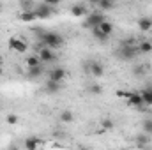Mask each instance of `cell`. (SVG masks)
Instances as JSON below:
<instances>
[{
  "label": "cell",
  "instance_id": "cb8c5ba5",
  "mask_svg": "<svg viewBox=\"0 0 152 150\" xmlns=\"http://www.w3.org/2000/svg\"><path fill=\"white\" fill-rule=\"evenodd\" d=\"M143 133L145 134H152V118H147L143 122Z\"/></svg>",
  "mask_w": 152,
  "mask_h": 150
},
{
  "label": "cell",
  "instance_id": "484cf974",
  "mask_svg": "<svg viewBox=\"0 0 152 150\" xmlns=\"http://www.w3.org/2000/svg\"><path fill=\"white\" fill-rule=\"evenodd\" d=\"M101 125H103V129H106V131H110V129H113L115 127L113 120H110V118H104V120L101 122Z\"/></svg>",
  "mask_w": 152,
  "mask_h": 150
},
{
  "label": "cell",
  "instance_id": "5bb4252c",
  "mask_svg": "<svg viewBox=\"0 0 152 150\" xmlns=\"http://www.w3.org/2000/svg\"><path fill=\"white\" fill-rule=\"evenodd\" d=\"M60 88H62V85L60 83H55V81H46V85H44V90L48 92V94H57V92H60Z\"/></svg>",
  "mask_w": 152,
  "mask_h": 150
},
{
  "label": "cell",
  "instance_id": "52a82bcc",
  "mask_svg": "<svg viewBox=\"0 0 152 150\" xmlns=\"http://www.w3.org/2000/svg\"><path fill=\"white\" fill-rule=\"evenodd\" d=\"M39 60H41V64H48V62H53L55 58H57V55H55V51L51 50V48H46V46H42L41 50H39Z\"/></svg>",
  "mask_w": 152,
  "mask_h": 150
},
{
  "label": "cell",
  "instance_id": "4fadbf2b",
  "mask_svg": "<svg viewBox=\"0 0 152 150\" xmlns=\"http://www.w3.org/2000/svg\"><path fill=\"white\" fill-rule=\"evenodd\" d=\"M138 28H140L142 32H149V30L152 28V20L147 18V16L140 18V20H138Z\"/></svg>",
  "mask_w": 152,
  "mask_h": 150
},
{
  "label": "cell",
  "instance_id": "8fae6325",
  "mask_svg": "<svg viewBox=\"0 0 152 150\" xmlns=\"http://www.w3.org/2000/svg\"><path fill=\"white\" fill-rule=\"evenodd\" d=\"M23 147H25V150H37L39 140L36 138V136H28V138H25V141H23Z\"/></svg>",
  "mask_w": 152,
  "mask_h": 150
},
{
  "label": "cell",
  "instance_id": "ffe728a7",
  "mask_svg": "<svg viewBox=\"0 0 152 150\" xmlns=\"http://www.w3.org/2000/svg\"><path fill=\"white\" fill-rule=\"evenodd\" d=\"M73 118H75V115H73V111H69V110H66V111L60 113V120H62L64 124H69V122H73Z\"/></svg>",
  "mask_w": 152,
  "mask_h": 150
},
{
  "label": "cell",
  "instance_id": "9a60e30c",
  "mask_svg": "<svg viewBox=\"0 0 152 150\" xmlns=\"http://www.w3.org/2000/svg\"><path fill=\"white\" fill-rule=\"evenodd\" d=\"M71 14L76 16V18H80V16H85V14H88V12H87V7H85V5H81V4H75V5L71 7Z\"/></svg>",
  "mask_w": 152,
  "mask_h": 150
},
{
  "label": "cell",
  "instance_id": "3957f363",
  "mask_svg": "<svg viewBox=\"0 0 152 150\" xmlns=\"http://www.w3.org/2000/svg\"><path fill=\"white\" fill-rule=\"evenodd\" d=\"M138 55V46L136 44H120L117 50V57L120 60H133Z\"/></svg>",
  "mask_w": 152,
  "mask_h": 150
},
{
  "label": "cell",
  "instance_id": "83f0119b",
  "mask_svg": "<svg viewBox=\"0 0 152 150\" xmlns=\"http://www.w3.org/2000/svg\"><path fill=\"white\" fill-rule=\"evenodd\" d=\"M9 150H20V149H18L16 145H11V147H9Z\"/></svg>",
  "mask_w": 152,
  "mask_h": 150
},
{
  "label": "cell",
  "instance_id": "ac0fdd59",
  "mask_svg": "<svg viewBox=\"0 0 152 150\" xmlns=\"http://www.w3.org/2000/svg\"><path fill=\"white\" fill-rule=\"evenodd\" d=\"M27 66H28V69H34V67H39L41 66V60H39V57H27Z\"/></svg>",
  "mask_w": 152,
  "mask_h": 150
},
{
  "label": "cell",
  "instance_id": "6da1fadb",
  "mask_svg": "<svg viewBox=\"0 0 152 150\" xmlns=\"http://www.w3.org/2000/svg\"><path fill=\"white\" fill-rule=\"evenodd\" d=\"M39 34V41L46 46V48H51L53 51L62 48L64 46V37L57 32H48V30H37Z\"/></svg>",
  "mask_w": 152,
  "mask_h": 150
},
{
  "label": "cell",
  "instance_id": "30bf717a",
  "mask_svg": "<svg viewBox=\"0 0 152 150\" xmlns=\"http://www.w3.org/2000/svg\"><path fill=\"white\" fill-rule=\"evenodd\" d=\"M140 95H142V101H143L145 106H152V85H147L140 92Z\"/></svg>",
  "mask_w": 152,
  "mask_h": 150
},
{
  "label": "cell",
  "instance_id": "5b68a950",
  "mask_svg": "<svg viewBox=\"0 0 152 150\" xmlns=\"http://www.w3.org/2000/svg\"><path fill=\"white\" fill-rule=\"evenodd\" d=\"M9 50H12L14 53L23 55V53H27L28 46H27V42H25L21 37H11L9 39Z\"/></svg>",
  "mask_w": 152,
  "mask_h": 150
},
{
  "label": "cell",
  "instance_id": "4316f807",
  "mask_svg": "<svg viewBox=\"0 0 152 150\" xmlns=\"http://www.w3.org/2000/svg\"><path fill=\"white\" fill-rule=\"evenodd\" d=\"M18 120H20V118H18V115H14V113H9V115H7V118H5V122H7V124H11V125L18 124Z\"/></svg>",
  "mask_w": 152,
  "mask_h": 150
},
{
  "label": "cell",
  "instance_id": "7402d4cb",
  "mask_svg": "<svg viewBox=\"0 0 152 150\" xmlns=\"http://www.w3.org/2000/svg\"><path fill=\"white\" fill-rule=\"evenodd\" d=\"M44 73V69H42V66H39V67H34V69H28V76L30 78H39V76Z\"/></svg>",
  "mask_w": 152,
  "mask_h": 150
},
{
  "label": "cell",
  "instance_id": "44dd1931",
  "mask_svg": "<svg viewBox=\"0 0 152 150\" xmlns=\"http://www.w3.org/2000/svg\"><path fill=\"white\" fill-rule=\"evenodd\" d=\"M136 143H138L140 147H145V145L149 143V134H145V133L138 134V136H136Z\"/></svg>",
  "mask_w": 152,
  "mask_h": 150
},
{
  "label": "cell",
  "instance_id": "ba28073f",
  "mask_svg": "<svg viewBox=\"0 0 152 150\" xmlns=\"http://www.w3.org/2000/svg\"><path fill=\"white\" fill-rule=\"evenodd\" d=\"M64 78H66V69L64 67H53L48 73V79L50 81H55V83H62Z\"/></svg>",
  "mask_w": 152,
  "mask_h": 150
},
{
  "label": "cell",
  "instance_id": "7c38bea8",
  "mask_svg": "<svg viewBox=\"0 0 152 150\" xmlns=\"http://www.w3.org/2000/svg\"><path fill=\"white\" fill-rule=\"evenodd\" d=\"M20 20L25 21V23H34V21L37 20V16H36L34 9H30V11H23V12L20 14Z\"/></svg>",
  "mask_w": 152,
  "mask_h": 150
},
{
  "label": "cell",
  "instance_id": "d6986e66",
  "mask_svg": "<svg viewBox=\"0 0 152 150\" xmlns=\"http://www.w3.org/2000/svg\"><path fill=\"white\" fill-rule=\"evenodd\" d=\"M99 9H101V12H106V11H110V9H113V2H110V0H101L99 4Z\"/></svg>",
  "mask_w": 152,
  "mask_h": 150
},
{
  "label": "cell",
  "instance_id": "277c9868",
  "mask_svg": "<svg viewBox=\"0 0 152 150\" xmlns=\"http://www.w3.org/2000/svg\"><path fill=\"white\" fill-rule=\"evenodd\" d=\"M117 95H118V97H126V101H127L131 106H134V108H143V106H145L143 101H142L140 92H117Z\"/></svg>",
  "mask_w": 152,
  "mask_h": 150
},
{
  "label": "cell",
  "instance_id": "8992f818",
  "mask_svg": "<svg viewBox=\"0 0 152 150\" xmlns=\"http://www.w3.org/2000/svg\"><path fill=\"white\" fill-rule=\"evenodd\" d=\"M34 12H36L37 20H48V18H51V14H53V7L48 5L46 2H44V4H37V5L34 7Z\"/></svg>",
  "mask_w": 152,
  "mask_h": 150
},
{
  "label": "cell",
  "instance_id": "d4e9b609",
  "mask_svg": "<svg viewBox=\"0 0 152 150\" xmlns=\"http://www.w3.org/2000/svg\"><path fill=\"white\" fill-rule=\"evenodd\" d=\"M88 92L94 94V95H99V94L103 92V87H101V85H90V87H88Z\"/></svg>",
  "mask_w": 152,
  "mask_h": 150
},
{
  "label": "cell",
  "instance_id": "e0dca14e",
  "mask_svg": "<svg viewBox=\"0 0 152 150\" xmlns=\"http://www.w3.org/2000/svg\"><path fill=\"white\" fill-rule=\"evenodd\" d=\"M99 30H101V32H103L104 36H108V37H110V36H112V32H113V23L106 20V21H104V23H103V25L99 27Z\"/></svg>",
  "mask_w": 152,
  "mask_h": 150
},
{
  "label": "cell",
  "instance_id": "7a4b0ae2",
  "mask_svg": "<svg viewBox=\"0 0 152 150\" xmlns=\"http://www.w3.org/2000/svg\"><path fill=\"white\" fill-rule=\"evenodd\" d=\"M106 20H108V18H106V14H104V12H101V11H94V12L87 14L85 27H88L90 30H94V28H99Z\"/></svg>",
  "mask_w": 152,
  "mask_h": 150
},
{
  "label": "cell",
  "instance_id": "2e32d148",
  "mask_svg": "<svg viewBox=\"0 0 152 150\" xmlns=\"http://www.w3.org/2000/svg\"><path fill=\"white\" fill-rule=\"evenodd\" d=\"M152 51V42L151 41H142L138 42V53H151Z\"/></svg>",
  "mask_w": 152,
  "mask_h": 150
},
{
  "label": "cell",
  "instance_id": "603a6c76",
  "mask_svg": "<svg viewBox=\"0 0 152 150\" xmlns=\"http://www.w3.org/2000/svg\"><path fill=\"white\" fill-rule=\"evenodd\" d=\"M92 36H94V37L97 39V41H101V42L108 41V36H104V34H103V32H101L99 28H94V30H92Z\"/></svg>",
  "mask_w": 152,
  "mask_h": 150
},
{
  "label": "cell",
  "instance_id": "9c48e42d",
  "mask_svg": "<svg viewBox=\"0 0 152 150\" xmlns=\"http://www.w3.org/2000/svg\"><path fill=\"white\" fill-rule=\"evenodd\" d=\"M88 73L92 76H96V78H101L104 74V66L97 60H92V62H88Z\"/></svg>",
  "mask_w": 152,
  "mask_h": 150
}]
</instances>
